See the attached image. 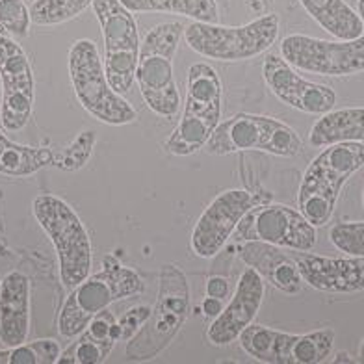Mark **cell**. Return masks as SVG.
Here are the masks:
<instances>
[{
	"mask_svg": "<svg viewBox=\"0 0 364 364\" xmlns=\"http://www.w3.org/2000/svg\"><path fill=\"white\" fill-rule=\"evenodd\" d=\"M0 125L19 132L28 125L34 112L36 82L30 60L14 38L0 34Z\"/></svg>",
	"mask_w": 364,
	"mask_h": 364,
	"instance_id": "cell-12",
	"label": "cell"
},
{
	"mask_svg": "<svg viewBox=\"0 0 364 364\" xmlns=\"http://www.w3.org/2000/svg\"><path fill=\"white\" fill-rule=\"evenodd\" d=\"M91 4L93 0H34L30 17L38 26H56L78 17Z\"/></svg>",
	"mask_w": 364,
	"mask_h": 364,
	"instance_id": "cell-25",
	"label": "cell"
},
{
	"mask_svg": "<svg viewBox=\"0 0 364 364\" xmlns=\"http://www.w3.org/2000/svg\"><path fill=\"white\" fill-rule=\"evenodd\" d=\"M144 279L108 255L102 259L101 269L93 275L90 273L63 301L58 314L60 335L63 338H77L95 314L110 307L112 303L144 294Z\"/></svg>",
	"mask_w": 364,
	"mask_h": 364,
	"instance_id": "cell-1",
	"label": "cell"
},
{
	"mask_svg": "<svg viewBox=\"0 0 364 364\" xmlns=\"http://www.w3.org/2000/svg\"><path fill=\"white\" fill-rule=\"evenodd\" d=\"M30 333V281L21 272L4 275L0 287V342L24 344Z\"/></svg>",
	"mask_w": 364,
	"mask_h": 364,
	"instance_id": "cell-19",
	"label": "cell"
},
{
	"mask_svg": "<svg viewBox=\"0 0 364 364\" xmlns=\"http://www.w3.org/2000/svg\"><path fill=\"white\" fill-rule=\"evenodd\" d=\"M182 34L184 26L178 21H168L149 30L139 45L136 68L139 93L149 110L168 119L177 117L181 110V93L175 82L173 62Z\"/></svg>",
	"mask_w": 364,
	"mask_h": 364,
	"instance_id": "cell-2",
	"label": "cell"
},
{
	"mask_svg": "<svg viewBox=\"0 0 364 364\" xmlns=\"http://www.w3.org/2000/svg\"><path fill=\"white\" fill-rule=\"evenodd\" d=\"M264 294H266V281L247 266V269L240 275L230 301L221 311L220 316L212 320L210 327L206 331L208 342L214 346H229L238 341L242 331L251 326L259 314Z\"/></svg>",
	"mask_w": 364,
	"mask_h": 364,
	"instance_id": "cell-15",
	"label": "cell"
},
{
	"mask_svg": "<svg viewBox=\"0 0 364 364\" xmlns=\"http://www.w3.org/2000/svg\"><path fill=\"white\" fill-rule=\"evenodd\" d=\"M206 296L212 297H220L225 301L227 297L230 296V284L225 277H221V275H212L206 281Z\"/></svg>",
	"mask_w": 364,
	"mask_h": 364,
	"instance_id": "cell-32",
	"label": "cell"
},
{
	"mask_svg": "<svg viewBox=\"0 0 364 364\" xmlns=\"http://www.w3.org/2000/svg\"><path fill=\"white\" fill-rule=\"evenodd\" d=\"M32 214L56 250L62 284L73 290L91 272L93 247L87 229L71 205L50 193L36 197Z\"/></svg>",
	"mask_w": 364,
	"mask_h": 364,
	"instance_id": "cell-4",
	"label": "cell"
},
{
	"mask_svg": "<svg viewBox=\"0 0 364 364\" xmlns=\"http://www.w3.org/2000/svg\"><path fill=\"white\" fill-rule=\"evenodd\" d=\"M53 149L15 144L0 130V173L2 175L30 177L39 169L53 166Z\"/></svg>",
	"mask_w": 364,
	"mask_h": 364,
	"instance_id": "cell-23",
	"label": "cell"
},
{
	"mask_svg": "<svg viewBox=\"0 0 364 364\" xmlns=\"http://www.w3.org/2000/svg\"><path fill=\"white\" fill-rule=\"evenodd\" d=\"M132 14H173L199 23H220L218 0H119Z\"/></svg>",
	"mask_w": 364,
	"mask_h": 364,
	"instance_id": "cell-24",
	"label": "cell"
},
{
	"mask_svg": "<svg viewBox=\"0 0 364 364\" xmlns=\"http://www.w3.org/2000/svg\"><path fill=\"white\" fill-rule=\"evenodd\" d=\"M240 346L251 359L266 364H292V350L297 335L272 327L251 323L238 336Z\"/></svg>",
	"mask_w": 364,
	"mask_h": 364,
	"instance_id": "cell-20",
	"label": "cell"
},
{
	"mask_svg": "<svg viewBox=\"0 0 364 364\" xmlns=\"http://www.w3.org/2000/svg\"><path fill=\"white\" fill-rule=\"evenodd\" d=\"M329 240L342 253L364 257V221L336 223L331 227Z\"/></svg>",
	"mask_w": 364,
	"mask_h": 364,
	"instance_id": "cell-30",
	"label": "cell"
},
{
	"mask_svg": "<svg viewBox=\"0 0 364 364\" xmlns=\"http://www.w3.org/2000/svg\"><path fill=\"white\" fill-rule=\"evenodd\" d=\"M68 68L78 102L97 121L123 127L138 119L134 106L110 86L95 41L77 39L69 48Z\"/></svg>",
	"mask_w": 364,
	"mask_h": 364,
	"instance_id": "cell-5",
	"label": "cell"
},
{
	"mask_svg": "<svg viewBox=\"0 0 364 364\" xmlns=\"http://www.w3.org/2000/svg\"><path fill=\"white\" fill-rule=\"evenodd\" d=\"M240 257L260 277L284 294H299L303 277L292 255L277 245L266 242H244L240 245Z\"/></svg>",
	"mask_w": 364,
	"mask_h": 364,
	"instance_id": "cell-17",
	"label": "cell"
},
{
	"mask_svg": "<svg viewBox=\"0 0 364 364\" xmlns=\"http://www.w3.org/2000/svg\"><path fill=\"white\" fill-rule=\"evenodd\" d=\"M238 242H266L287 251H312L316 247V227L296 208L279 203L253 206L235 230Z\"/></svg>",
	"mask_w": 364,
	"mask_h": 364,
	"instance_id": "cell-10",
	"label": "cell"
},
{
	"mask_svg": "<svg viewBox=\"0 0 364 364\" xmlns=\"http://www.w3.org/2000/svg\"><path fill=\"white\" fill-rule=\"evenodd\" d=\"M0 97H2V86H0Z\"/></svg>",
	"mask_w": 364,
	"mask_h": 364,
	"instance_id": "cell-39",
	"label": "cell"
},
{
	"mask_svg": "<svg viewBox=\"0 0 364 364\" xmlns=\"http://www.w3.org/2000/svg\"><path fill=\"white\" fill-rule=\"evenodd\" d=\"M363 206H364V190H363Z\"/></svg>",
	"mask_w": 364,
	"mask_h": 364,
	"instance_id": "cell-38",
	"label": "cell"
},
{
	"mask_svg": "<svg viewBox=\"0 0 364 364\" xmlns=\"http://www.w3.org/2000/svg\"><path fill=\"white\" fill-rule=\"evenodd\" d=\"M309 141L312 147H327L344 141L364 144V106L331 110L323 114L312 125Z\"/></svg>",
	"mask_w": 364,
	"mask_h": 364,
	"instance_id": "cell-21",
	"label": "cell"
},
{
	"mask_svg": "<svg viewBox=\"0 0 364 364\" xmlns=\"http://www.w3.org/2000/svg\"><path fill=\"white\" fill-rule=\"evenodd\" d=\"M190 312V284L186 275L175 264H166L160 272V290L151 316L127 341L125 357L129 360L154 359L177 335Z\"/></svg>",
	"mask_w": 364,
	"mask_h": 364,
	"instance_id": "cell-7",
	"label": "cell"
},
{
	"mask_svg": "<svg viewBox=\"0 0 364 364\" xmlns=\"http://www.w3.org/2000/svg\"><path fill=\"white\" fill-rule=\"evenodd\" d=\"M290 255L309 287L331 294L364 292V257L333 259L309 251H290Z\"/></svg>",
	"mask_w": 364,
	"mask_h": 364,
	"instance_id": "cell-16",
	"label": "cell"
},
{
	"mask_svg": "<svg viewBox=\"0 0 364 364\" xmlns=\"http://www.w3.org/2000/svg\"><path fill=\"white\" fill-rule=\"evenodd\" d=\"M97 144V134L86 129L78 132V136L62 151H54L53 166L62 171H77L90 162L93 149Z\"/></svg>",
	"mask_w": 364,
	"mask_h": 364,
	"instance_id": "cell-28",
	"label": "cell"
},
{
	"mask_svg": "<svg viewBox=\"0 0 364 364\" xmlns=\"http://www.w3.org/2000/svg\"><path fill=\"white\" fill-rule=\"evenodd\" d=\"M346 182L348 181L341 175L321 168L316 162H311L303 173L301 186L297 192V208L307 218L309 223L314 227L329 223Z\"/></svg>",
	"mask_w": 364,
	"mask_h": 364,
	"instance_id": "cell-18",
	"label": "cell"
},
{
	"mask_svg": "<svg viewBox=\"0 0 364 364\" xmlns=\"http://www.w3.org/2000/svg\"><path fill=\"white\" fill-rule=\"evenodd\" d=\"M0 287H2V277H0Z\"/></svg>",
	"mask_w": 364,
	"mask_h": 364,
	"instance_id": "cell-40",
	"label": "cell"
},
{
	"mask_svg": "<svg viewBox=\"0 0 364 364\" xmlns=\"http://www.w3.org/2000/svg\"><path fill=\"white\" fill-rule=\"evenodd\" d=\"M281 56L299 71L320 77H350L364 71V34L350 41L290 34L281 41Z\"/></svg>",
	"mask_w": 364,
	"mask_h": 364,
	"instance_id": "cell-11",
	"label": "cell"
},
{
	"mask_svg": "<svg viewBox=\"0 0 364 364\" xmlns=\"http://www.w3.org/2000/svg\"><path fill=\"white\" fill-rule=\"evenodd\" d=\"M32 17L24 0H0V28L17 39L28 38Z\"/></svg>",
	"mask_w": 364,
	"mask_h": 364,
	"instance_id": "cell-29",
	"label": "cell"
},
{
	"mask_svg": "<svg viewBox=\"0 0 364 364\" xmlns=\"http://www.w3.org/2000/svg\"><path fill=\"white\" fill-rule=\"evenodd\" d=\"M333 363H351V359L346 351H338L335 359H333Z\"/></svg>",
	"mask_w": 364,
	"mask_h": 364,
	"instance_id": "cell-35",
	"label": "cell"
},
{
	"mask_svg": "<svg viewBox=\"0 0 364 364\" xmlns=\"http://www.w3.org/2000/svg\"><path fill=\"white\" fill-rule=\"evenodd\" d=\"M205 147L208 154L216 156L260 151L281 159H294L301 153L303 139L283 121L268 115L236 114L216 127Z\"/></svg>",
	"mask_w": 364,
	"mask_h": 364,
	"instance_id": "cell-8",
	"label": "cell"
},
{
	"mask_svg": "<svg viewBox=\"0 0 364 364\" xmlns=\"http://www.w3.org/2000/svg\"><path fill=\"white\" fill-rule=\"evenodd\" d=\"M260 203H264L262 199L250 190L232 188L218 193L201 216L197 218L190 238L193 253L201 259L216 257L225 247L230 236L235 235L240 220Z\"/></svg>",
	"mask_w": 364,
	"mask_h": 364,
	"instance_id": "cell-13",
	"label": "cell"
},
{
	"mask_svg": "<svg viewBox=\"0 0 364 364\" xmlns=\"http://www.w3.org/2000/svg\"><path fill=\"white\" fill-rule=\"evenodd\" d=\"M93 14L101 24L105 41L106 78L117 93L130 91L136 80L139 54V32L134 14L119 0H93Z\"/></svg>",
	"mask_w": 364,
	"mask_h": 364,
	"instance_id": "cell-9",
	"label": "cell"
},
{
	"mask_svg": "<svg viewBox=\"0 0 364 364\" xmlns=\"http://www.w3.org/2000/svg\"><path fill=\"white\" fill-rule=\"evenodd\" d=\"M151 311H153V307H151V305H144V303L129 309V311L119 318V321H117V326H119V342L130 341V338L138 333L139 327L147 321V318L151 316Z\"/></svg>",
	"mask_w": 364,
	"mask_h": 364,
	"instance_id": "cell-31",
	"label": "cell"
},
{
	"mask_svg": "<svg viewBox=\"0 0 364 364\" xmlns=\"http://www.w3.org/2000/svg\"><path fill=\"white\" fill-rule=\"evenodd\" d=\"M221 80L218 71L205 62L190 65L186 78L184 112L178 125L166 139L173 156H190L201 151L221 119Z\"/></svg>",
	"mask_w": 364,
	"mask_h": 364,
	"instance_id": "cell-3",
	"label": "cell"
},
{
	"mask_svg": "<svg viewBox=\"0 0 364 364\" xmlns=\"http://www.w3.org/2000/svg\"><path fill=\"white\" fill-rule=\"evenodd\" d=\"M262 78L279 101L303 114L323 115L336 105V93L333 87L301 78L279 54H268L264 58Z\"/></svg>",
	"mask_w": 364,
	"mask_h": 364,
	"instance_id": "cell-14",
	"label": "cell"
},
{
	"mask_svg": "<svg viewBox=\"0 0 364 364\" xmlns=\"http://www.w3.org/2000/svg\"><path fill=\"white\" fill-rule=\"evenodd\" d=\"M335 346V331L318 329L297 335L292 350V364H320L327 359Z\"/></svg>",
	"mask_w": 364,
	"mask_h": 364,
	"instance_id": "cell-27",
	"label": "cell"
},
{
	"mask_svg": "<svg viewBox=\"0 0 364 364\" xmlns=\"http://www.w3.org/2000/svg\"><path fill=\"white\" fill-rule=\"evenodd\" d=\"M299 4L333 38L350 41L363 36L364 23L346 0H299Z\"/></svg>",
	"mask_w": 364,
	"mask_h": 364,
	"instance_id": "cell-22",
	"label": "cell"
},
{
	"mask_svg": "<svg viewBox=\"0 0 364 364\" xmlns=\"http://www.w3.org/2000/svg\"><path fill=\"white\" fill-rule=\"evenodd\" d=\"M357 8H359V17L364 23V0H357Z\"/></svg>",
	"mask_w": 364,
	"mask_h": 364,
	"instance_id": "cell-36",
	"label": "cell"
},
{
	"mask_svg": "<svg viewBox=\"0 0 364 364\" xmlns=\"http://www.w3.org/2000/svg\"><path fill=\"white\" fill-rule=\"evenodd\" d=\"M360 360L364 363V342H363V346H360Z\"/></svg>",
	"mask_w": 364,
	"mask_h": 364,
	"instance_id": "cell-37",
	"label": "cell"
},
{
	"mask_svg": "<svg viewBox=\"0 0 364 364\" xmlns=\"http://www.w3.org/2000/svg\"><path fill=\"white\" fill-rule=\"evenodd\" d=\"M223 309H225V303L220 297L206 296L201 303V312L208 320H214L216 316H220Z\"/></svg>",
	"mask_w": 364,
	"mask_h": 364,
	"instance_id": "cell-33",
	"label": "cell"
},
{
	"mask_svg": "<svg viewBox=\"0 0 364 364\" xmlns=\"http://www.w3.org/2000/svg\"><path fill=\"white\" fill-rule=\"evenodd\" d=\"M244 4L245 10L250 11L251 15H255V17H262V15L272 14L275 0H244Z\"/></svg>",
	"mask_w": 364,
	"mask_h": 364,
	"instance_id": "cell-34",
	"label": "cell"
},
{
	"mask_svg": "<svg viewBox=\"0 0 364 364\" xmlns=\"http://www.w3.org/2000/svg\"><path fill=\"white\" fill-rule=\"evenodd\" d=\"M60 355L62 346L54 338H39L0 350V364H54Z\"/></svg>",
	"mask_w": 364,
	"mask_h": 364,
	"instance_id": "cell-26",
	"label": "cell"
},
{
	"mask_svg": "<svg viewBox=\"0 0 364 364\" xmlns=\"http://www.w3.org/2000/svg\"><path fill=\"white\" fill-rule=\"evenodd\" d=\"M281 19L272 11L242 26L192 21L184 26L182 38L203 58L216 62H245L269 50L277 41Z\"/></svg>",
	"mask_w": 364,
	"mask_h": 364,
	"instance_id": "cell-6",
	"label": "cell"
}]
</instances>
